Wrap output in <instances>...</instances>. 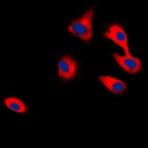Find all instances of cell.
Listing matches in <instances>:
<instances>
[{"instance_id":"cell-1","label":"cell","mask_w":148,"mask_h":148,"mask_svg":"<svg viewBox=\"0 0 148 148\" xmlns=\"http://www.w3.org/2000/svg\"><path fill=\"white\" fill-rule=\"evenodd\" d=\"M94 11L95 8L92 6L77 17L69 25V32L84 42L91 41L93 34L92 22Z\"/></svg>"},{"instance_id":"cell-2","label":"cell","mask_w":148,"mask_h":148,"mask_svg":"<svg viewBox=\"0 0 148 148\" xmlns=\"http://www.w3.org/2000/svg\"><path fill=\"white\" fill-rule=\"evenodd\" d=\"M79 66L74 58L65 56L58 62L57 71L61 80L64 81L72 80L77 75Z\"/></svg>"},{"instance_id":"cell-3","label":"cell","mask_w":148,"mask_h":148,"mask_svg":"<svg viewBox=\"0 0 148 148\" xmlns=\"http://www.w3.org/2000/svg\"><path fill=\"white\" fill-rule=\"evenodd\" d=\"M116 62L125 71L130 74L138 73L142 69V63L139 58L129 53L122 56L117 53L113 55Z\"/></svg>"},{"instance_id":"cell-4","label":"cell","mask_w":148,"mask_h":148,"mask_svg":"<svg viewBox=\"0 0 148 148\" xmlns=\"http://www.w3.org/2000/svg\"><path fill=\"white\" fill-rule=\"evenodd\" d=\"M104 36L118 45L124 50L125 54L130 53L128 45L127 36L125 30L119 25L114 24L110 26Z\"/></svg>"},{"instance_id":"cell-5","label":"cell","mask_w":148,"mask_h":148,"mask_svg":"<svg viewBox=\"0 0 148 148\" xmlns=\"http://www.w3.org/2000/svg\"><path fill=\"white\" fill-rule=\"evenodd\" d=\"M101 83L112 93L122 94L127 89V86L122 80L109 76H100L99 77Z\"/></svg>"},{"instance_id":"cell-6","label":"cell","mask_w":148,"mask_h":148,"mask_svg":"<svg viewBox=\"0 0 148 148\" xmlns=\"http://www.w3.org/2000/svg\"><path fill=\"white\" fill-rule=\"evenodd\" d=\"M4 103L7 107L14 112L18 113H24L27 111L26 105L21 99L14 97L5 99Z\"/></svg>"}]
</instances>
